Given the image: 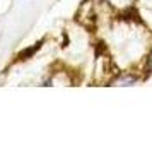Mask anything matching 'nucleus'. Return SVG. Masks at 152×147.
I'll return each instance as SVG.
<instances>
[{
  "label": "nucleus",
  "instance_id": "1",
  "mask_svg": "<svg viewBox=\"0 0 152 147\" xmlns=\"http://www.w3.org/2000/svg\"><path fill=\"white\" fill-rule=\"evenodd\" d=\"M142 79L137 72H130V70H123V72H116L111 79H108V86L111 87H132V86L138 84Z\"/></svg>",
  "mask_w": 152,
  "mask_h": 147
},
{
  "label": "nucleus",
  "instance_id": "2",
  "mask_svg": "<svg viewBox=\"0 0 152 147\" xmlns=\"http://www.w3.org/2000/svg\"><path fill=\"white\" fill-rule=\"evenodd\" d=\"M104 2H108V5L111 9L120 10L121 14L126 12V10H130V9H133V4H135V0H104Z\"/></svg>",
  "mask_w": 152,
  "mask_h": 147
},
{
  "label": "nucleus",
  "instance_id": "3",
  "mask_svg": "<svg viewBox=\"0 0 152 147\" xmlns=\"http://www.w3.org/2000/svg\"><path fill=\"white\" fill-rule=\"evenodd\" d=\"M41 45H43V41H38V43H34V45H33L31 48L24 50L21 55H19V60H22V62H24V60H29L31 56H34V55H36V51L41 48Z\"/></svg>",
  "mask_w": 152,
  "mask_h": 147
},
{
  "label": "nucleus",
  "instance_id": "4",
  "mask_svg": "<svg viewBox=\"0 0 152 147\" xmlns=\"http://www.w3.org/2000/svg\"><path fill=\"white\" fill-rule=\"evenodd\" d=\"M144 70L147 72V74H152V50L145 55V58H144Z\"/></svg>",
  "mask_w": 152,
  "mask_h": 147
}]
</instances>
